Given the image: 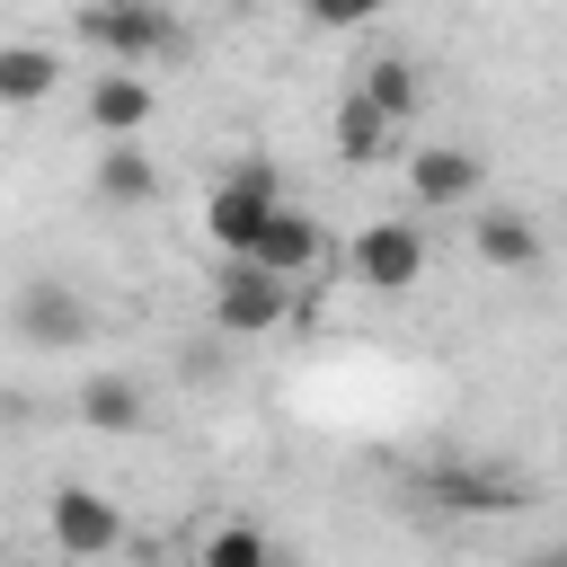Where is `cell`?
<instances>
[{
    "label": "cell",
    "instance_id": "30bf717a",
    "mask_svg": "<svg viewBox=\"0 0 567 567\" xmlns=\"http://www.w3.org/2000/svg\"><path fill=\"white\" fill-rule=\"evenodd\" d=\"M354 97L399 133V124H416V115H425V71H416L408 53H372V62H363V80H354Z\"/></svg>",
    "mask_w": 567,
    "mask_h": 567
},
{
    "label": "cell",
    "instance_id": "2e32d148",
    "mask_svg": "<svg viewBox=\"0 0 567 567\" xmlns=\"http://www.w3.org/2000/svg\"><path fill=\"white\" fill-rule=\"evenodd\" d=\"M337 159H346V168H381V159H390V124H381L354 89H346V106H337Z\"/></svg>",
    "mask_w": 567,
    "mask_h": 567
},
{
    "label": "cell",
    "instance_id": "6da1fadb",
    "mask_svg": "<svg viewBox=\"0 0 567 567\" xmlns=\"http://www.w3.org/2000/svg\"><path fill=\"white\" fill-rule=\"evenodd\" d=\"M71 35H80L89 53H106L115 71H142V62H159V53L186 44L177 9H159V0H89V9L71 18Z\"/></svg>",
    "mask_w": 567,
    "mask_h": 567
},
{
    "label": "cell",
    "instance_id": "e0dca14e",
    "mask_svg": "<svg viewBox=\"0 0 567 567\" xmlns=\"http://www.w3.org/2000/svg\"><path fill=\"white\" fill-rule=\"evenodd\" d=\"M195 567H275V540L257 532V523H221L213 540H204V558Z\"/></svg>",
    "mask_w": 567,
    "mask_h": 567
},
{
    "label": "cell",
    "instance_id": "4fadbf2b",
    "mask_svg": "<svg viewBox=\"0 0 567 567\" xmlns=\"http://www.w3.org/2000/svg\"><path fill=\"white\" fill-rule=\"evenodd\" d=\"M97 204H115V213L159 204V159H151L142 142H106V151H97Z\"/></svg>",
    "mask_w": 567,
    "mask_h": 567
},
{
    "label": "cell",
    "instance_id": "ac0fdd59",
    "mask_svg": "<svg viewBox=\"0 0 567 567\" xmlns=\"http://www.w3.org/2000/svg\"><path fill=\"white\" fill-rule=\"evenodd\" d=\"M372 18V0H328V9H310V27H363Z\"/></svg>",
    "mask_w": 567,
    "mask_h": 567
},
{
    "label": "cell",
    "instance_id": "ba28073f",
    "mask_svg": "<svg viewBox=\"0 0 567 567\" xmlns=\"http://www.w3.org/2000/svg\"><path fill=\"white\" fill-rule=\"evenodd\" d=\"M354 284H372V292L425 284V230H416V221H372V230L354 239Z\"/></svg>",
    "mask_w": 567,
    "mask_h": 567
},
{
    "label": "cell",
    "instance_id": "3957f363",
    "mask_svg": "<svg viewBox=\"0 0 567 567\" xmlns=\"http://www.w3.org/2000/svg\"><path fill=\"white\" fill-rule=\"evenodd\" d=\"M275 204H284L275 168H266V159H239V168H230V177L204 195V239H213V248L239 266V257L257 248V230H266V213H275Z\"/></svg>",
    "mask_w": 567,
    "mask_h": 567
},
{
    "label": "cell",
    "instance_id": "d6986e66",
    "mask_svg": "<svg viewBox=\"0 0 567 567\" xmlns=\"http://www.w3.org/2000/svg\"><path fill=\"white\" fill-rule=\"evenodd\" d=\"M523 567H567V549H532V558H523Z\"/></svg>",
    "mask_w": 567,
    "mask_h": 567
},
{
    "label": "cell",
    "instance_id": "9c48e42d",
    "mask_svg": "<svg viewBox=\"0 0 567 567\" xmlns=\"http://www.w3.org/2000/svg\"><path fill=\"white\" fill-rule=\"evenodd\" d=\"M408 186H416V204H478V186H487V168H478V151H461V142H425L416 159H408Z\"/></svg>",
    "mask_w": 567,
    "mask_h": 567
},
{
    "label": "cell",
    "instance_id": "5b68a950",
    "mask_svg": "<svg viewBox=\"0 0 567 567\" xmlns=\"http://www.w3.org/2000/svg\"><path fill=\"white\" fill-rule=\"evenodd\" d=\"M319 257H328V230H319L310 213L275 204L266 230H257V248H248L239 266H257V275H275V284H301V275H319Z\"/></svg>",
    "mask_w": 567,
    "mask_h": 567
},
{
    "label": "cell",
    "instance_id": "52a82bcc",
    "mask_svg": "<svg viewBox=\"0 0 567 567\" xmlns=\"http://www.w3.org/2000/svg\"><path fill=\"white\" fill-rule=\"evenodd\" d=\"M44 532H53V549H71V558H106V549L124 540V514H115V496H97V487H53Z\"/></svg>",
    "mask_w": 567,
    "mask_h": 567
},
{
    "label": "cell",
    "instance_id": "277c9868",
    "mask_svg": "<svg viewBox=\"0 0 567 567\" xmlns=\"http://www.w3.org/2000/svg\"><path fill=\"white\" fill-rule=\"evenodd\" d=\"M416 496L443 505V514H514L523 505V478L514 470H487V461H434L416 478Z\"/></svg>",
    "mask_w": 567,
    "mask_h": 567
},
{
    "label": "cell",
    "instance_id": "8992f818",
    "mask_svg": "<svg viewBox=\"0 0 567 567\" xmlns=\"http://www.w3.org/2000/svg\"><path fill=\"white\" fill-rule=\"evenodd\" d=\"M284 310H292V284H275L257 266H230L213 284V328L221 337H266V328H284Z\"/></svg>",
    "mask_w": 567,
    "mask_h": 567
},
{
    "label": "cell",
    "instance_id": "7a4b0ae2",
    "mask_svg": "<svg viewBox=\"0 0 567 567\" xmlns=\"http://www.w3.org/2000/svg\"><path fill=\"white\" fill-rule=\"evenodd\" d=\"M9 328H18V346H35V354H80V346L97 337V310H89L62 275H27V284L9 292Z\"/></svg>",
    "mask_w": 567,
    "mask_h": 567
},
{
    "label": "cell",
    "instance_id": "7c38bea8",
    "mask_svg": "<svg viewBox=\"0 0 567 567\" xmlns=\"http://www.w3.org/2000/svg\"><path fill=\"white\" fill-rule=\"evenodd\" d=\"M80 425L89 434H142L151 425V390L133 372H89L80 381Z\"/></svg>",
    "mask_w": 567,
    "mask_h": 567
},
{
    "label": "cell",
    "instance_id": "5bb4252c",
    "mask_svg": "<svg viewBox=\"0 0 567 567\" xmlns=\"http://www.w3.org/2000/svg\"><path fill=\"white\" fill-rule=\"evenodd\" d=\"M470 248H478L487 266L523 275V266H540V221H532V213H514V204H496V213H470Z\"/></svg>",
    "mask_w": 567,
    "mask_h": 567
},
{
    "label": "cell",
    "instance_id": "9a60e30c",
    "mask_svg": "<svg viewBox=\"0 0 567 567\" xmlns=\"http://www.w3.org/2000/svg\"><path fill=\"white\" fill-rule=\"evenodd\" d=\"M53 80H62L53 44H0V106H35V97H53Z\"/></svg>",
    "mask_w": 567,
    "mask_h": 567
},
{
    "label": "cell",
    "instance_id": "8fae6325",
    "mask_svg": "<svg viewBox=\"0 0 567 567\" xmlns=\"http://www.w3.org/2000/svg\"><path fill=\"white\" fill-rule=\"evenodd\" d=\"M151 115H159V97H151L142 71H97V80H89V124H97L106 142H142Z\"/></svg>",
    "mask_w": 567,
    "mask_h": 567
}]
</instances>
